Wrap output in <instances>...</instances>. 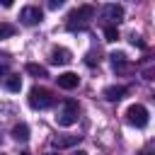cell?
I'll return each instance as SVG.
<instances>
[{"instance_id": "5bb4252c", "label": "cell", "mask_w": 155, "mask_h": 155, "mask_svg": "<svg viewBox=\"0 0 155 155\" xmlns=\"http://www.w3.org/2000/svg\"><path fill=\"white\" fill-rule=\"evenodd\" d=\"M27 73L29 75H34V78H46L48 73H46V68L44 65H39V63H27Z\"/></svg>"}, {"instance_id": "2e32d148", "label": "cell", "mask_w": 155, "mask_h": 155, "mask_svg": "<svg viewBox=\"0 0 155 155\" xmlns=\"http://www.w3.org/2000/svg\"><path fill=\"white\" fill-rule=\"evenodd\" d=\"M15 31H17V29H15L12 24H7V22H0V41H2V39H10V36H15Z\"/></svg>"}, {"instance_id": "4fadbf2b", "label": "cell", "mask_w": 155, "mask_h": 155, "mask_svg": "<svg viewBox=\"0 0 155 155\" xmlns=\"http://www.w3.org/2000/svg\"><path fill=\"white\" fill-rule=\"evenodd\" d=\"M5 87H7L10 92H19V90H22V78L10 73V75H7V80H5Z\"/></svg>"}, {"instance_id": "52a82bcc", "label": "cell", "mask_w": 155, "mask_h": 155, "mask_svg": "<svg viewBox=\"0 0 155 155\" xmlns=\"http://www.w3.org/2000/svg\"><path fill=\"white\" fill-rule=\"evenodd\" d=\"M70 61H73V53L68 48H63V46H58V48H53L48 53V63L51 65H68Z\"/></svg>"}, {"instance_id": "6da1fadb", "label": "cell", "mask_w": 155, "mask_h": 155, "mask_svg": "<svg viewBox=\"0 0 155 155\" xmlns=\"http://www.w3.org/2000/svg\"><path fill=\"white\" fill-rule=\"evenodd\" d=\"M92 19H94V7H92V5H80V7H75V10L68 12V17H65V27H68L70 31H75V29H85Z\"/></svg>"}, {"instance_id": "9a60e30c", "label": "cell", "mask_w": 155, "mask_h": 155, "mask_svg": "<svg viewBox=\"0 0 155 155\" xmlns=\"http://www.w3.org/2000/svg\"><path fill=\"white\" fill-rule=\"evenodd\" d=\"M116 39H119L116 24H104V41H116Z\"/></svg>"}, {"instance_id": "603a6c76", "label": "cell", "mask_w": 155, "mask_h": 155, "mask_svg": "<svg viewBox=\"0 0 155 155\" xmlns=\"http://www.w3.org/2000/svg\"><path fill=\"white\" fill-rule=\"evenodd\" d=\"M70 155H87L85 150H75V153H70Z\"/></svg>"}, {"instance_id": "ac0fdd59", "label": "cell", "mask_w": 155, "mask_h": 155, "mask_svg": "<svg viewBox=\"0 0 155 155\" xmlns=\"http://www.w3.org/2000/svg\"><path fill=\"white\" fill-rule=\"evenodd\" d=\"M131 44H133V46H140V48L145 46V41H143L140 36H136V34H131Z\"/></svg>"}, {"instance_id": "7c38bea8", "label": "cell", "mask_w": 155, "mask_h": 155, "mask_svg": "<svg viewBox=\"0 0 155 155\" xmlns=\"http://www.w3.org/2000/svg\"><path fill=\"white\" fill-rule=\"evenodd\" d=\"M80 143V136H61V138H53V145L56 148H73Z\"/></svg>"}, {"instance_id": "9c48e42d", "label": "cell", "mask_w": 155, "mask_h": 155, "mask_svg": "<svg viewBox=\"0 0 155 155\" xmlns=\"http://www.w3.org/2000/svg\"><path fill=\"white\" fill-rule=\"evenodd\" d=\"M126 87L124 85H109V87H104V99H109V102H119V99H124L126 97Z\"/></svg>"}, {"instance_id": "277c9868", "label": "cell", "mask_w": 155, "mask_h": 155, "mask_svg": "<svg viewBox=\"0 0 155 155\" xmlns=\"http://www.w3.org/2000/svg\"><path fill=\"white\" fill-rule=\"evenodd\" d=\"M126 121H128L131 126H136V128L148 126V109H145L143 104H131V107L126 109Z\"/></svg>"}, {"instance_id": "cb8c5ba5", "label": "cell", "mask_w": 155, "mask_h": 155, "mask_svg": "<svg viewBox=\"0 0 155 155\" xmlns=\"http://www.w3.org/2000/svg\"><path fill=\"white\" fill-rule=\"evenodd\" d=\"M0 155H5V153H0Z\"/></svg>"}, {"instance_id": "e0dca14e", "label": "cell", "mask_w": 155, "mask_h": 155, "mask_svg": "<svg viewBox=\"0 0 155 155\" xmlns=\"http://www.w3.org/2000/svg\"><path fill=\"white\" fill-rule=\"evenodd\" d=\"M65 5V0H46V7L48 10H58V7H63Z\"/></svg>"}, {"instance_id": "7402d4cb", "label": "cell", "mask_w": 155, "mask_h": 155, "mask_svg": "<svg viewBox=\"0 0 155 155\" xmlns=\"http://www.w3.org/2000/svg\"><path fill=\"white\" fill-rule=\"evenodd\" d=\"M12 2H15V0H0V5H2V7H12Z\"/></svg>"}, {"instance_id": "7a4b0ae2", "label": "cell", "mask_w": 155, "mask_h": 155, "mask_svg": "<svg viewBox=\"0 0 155 155\" xmlns=\"http://www.w3.org/2000/svg\"><path fill=\"white\" fill-rule=\"evenodd\" d=\"M53 102H56V97H53V92H51V90H46V87H39V85L29 90V107H31V109H39V111H44V109L53 107Z\"/></svg>"}, {"instance_id": "ffe728a7", "label": "cell", "mask_w": 155, "mask_h": 155, "mask_svg": "<svg viewBox=\"0 0 155 155\" xmlns=\"http://www.w3.org/2000/svg\"><path fill=\"white\" fill-rule=\"evenodd\" d=\"M143 78H145V80H155V68H148V70H143Z\"/></svg>"}, {"instance_id": "d6986e66", "label": "cell", "mask_w": 155, "mask_h": 155, "mask_svg": "<svg viewBox=\"0 0 155 155\" xmlns=\"http://www.w3.org/2000/svg\"><path fill=\"white\" fill-rule=\"evenodd\" d=\"M0 75H10V63H7V61L0 63Z\"/></svg>"}, {"instance_id": "44dd1931", "label": "cell", "mask_w": 155, "mask_h": 155, "mask_svg": "<svg viewBox=\"0 0 155 155\" xmlns=\"http://www.w3.org/2000/svg\"><path fill=\"white\" fill-rule=\"evenodd\" d=\"M140 155H155V148H153V145H148V148H143V150H140Z\"/></svg>"}, {"instance_id": "8fae6325", "label": "cell", "mask_w": 155, "mask_h": 155, "mask_svg": "<svg viewBox=\"0 0 155 155\" xmlns=\"http://www.w3.org/2000/svg\"><path fill=\"white\" fill-rule=\"evenodd\" d=\"M12 138H15L17 143H27V140H29V126H27V124H17V126L12 128Z\"/></svg>"}, {"instance_id": "5b68a950", "label": "cell", "mask_w": 155, "mask_h": 155, "mask_svg": "<svg viewBox=\"0 0 155 155\" xmlns=\"http://www.w3.org/2000/svg\"><path fill=\"white\" fill-rule=\"evenodd\" d=\"M99 17L104 19V24H119L124 19V7L116 5V2H107L102 10H99Z\"/></svg>"}, {"instance_id": "ba28073f", "label": "cell", "mask_w": 155, "mask_h": 155, "mask_svg": "<svg viewBox=\"0 0 155 155\" xmlns=\"http://www.w3.org/2000/svg\"><path fill=\"white\" fill-rule=\"evenodd\" d=\"M56 82H58L61 90H75V87L80 85V78H78L75 73H61V75L56 78Z\"/></svg>"}, {"instance_id": "30bf717a", "label": "cell", "mask_w": 155, "mask_h": 155, "mask_svg": "<svg viewBox=\"0 0 155 155\" xmlns=\"http://www.w3.org/2000/svg\"><path fill=\"white\" fill-rule=\"evenodd\" d=\"M109 58H111V65H114V70L124 73V70L128 68V58H126V53H124V51H116V53H111Z\"/></svg>"}, {"instance_id": "8992f818", "label": "cell", "mask_w": 155, "mask_h": 155, "mask_svg": "<svg viewBox=\"0 0 155 155\" xmlns=\"http://www.w3.org/2000/svg\"><path fill=\"white\" fill-rule=\"evenodd\" d=\"M41 19H44V12L39 7H34V5H29V7H24L19 12V22L24 27H36V24H41Z\"/></svg>"}, {"instance_id": "3957f363", "label": "cell", "mask_w": 155, "mask_h": 155, "mask_svg": "<svg viewBox=\"0 0 155 155\" xmlns=\"http://www.w3.org/2000/svg\"><path fill=\"white\" fill-rule=\"evenodd\" d=\"M75 121H78V102L75 99H65L63 107L56 114V124L58 126H73Z\"/></svg>"}]
</instances>
